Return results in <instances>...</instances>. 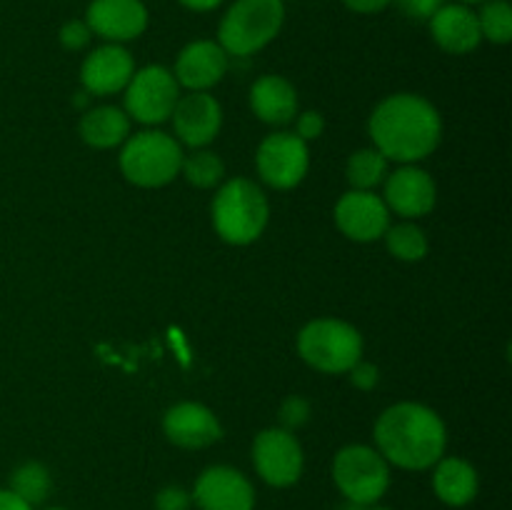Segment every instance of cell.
<instances>
[{
	"label": "cell",
	"mask_w": 512,
	"mask_h": 510,
	"mask_svg": "<svg viewBox=\"0 0 512 510\" xmlns=\"http://www.w3.org/2000/svg\"><path fill=\"white\" fill-rule=\"evenodd\" d=\"M193 495L180 485H168L155 495V510H190Z\"/></svg>",
	"instance_id": "cell-29"
},
{
	"label": "cell",
	"mask_w": 512,
	"mask_h": 510,
	"mask_svg": "<svg viewBox=\"0 0 512 510\" xmlns=\"http://www.w3.org/2000/svg\"><path fill=\"white\" fill-rule=\"evenodd\" d=\"M383 238L388 243L390 253L398 260H405V263H418V260H423L428 255V238L413 223L393 225V228L385 230Z\"/></svg>",
	"instance_id": "cell-25"
},
{
	"label": "cell",
	"mask_w": 512,
	"mask_h": 510,
	"mask_svg": "<svg viewBox=\"0 0 512 510\" xmlns=\"http://www.w3.org/2000/svg\"><path fill=\"white\" fill-rule=\"evenodd\" d=\"M173 128L175 135L190 148H203L213 143L215 135L220 133L223 125V110L218 100L208 93H190L185 98H178L173 108Z\"/></svg>",
	"instance_id": "cell-14"
},
{
	"label": "cell",
	"mask_w": 512,
	"mask_h": 510,
	"mask_svg": "<svg viewBox=\"0 0 512 510\" xmlns=\"http://www.w3.org/2000/svg\"><path fill=\"white\" fill-rule=\"evenodd\" d=\"M90 33L110 40V43H123L133 40L148 28V10L140 0H93L85 15Z\"/></svg>",
	"instance_id": "cell-13"
},
{
	"label": "cell",
	"mask_w": 512,
	"mask_h": 510,
	"mask_svg": "<svg viewBox=\"0 0 512 510\" xmlns=\"http://www.w3.org/2000/svg\"><path fill=\"white\" fill-rule=\"evenodd\" d=\"M258 173L270 188L290 190L305 178L310 165L308 145L293 133H275L260 143Z\"/></svg>",
	"instance_id": "cell-10"
},
{
	"label": "cell",
	"mask_w": 512,
	"mask_h": 510,
	"mask_svg": "<svg viewBox=\"0 0 512 510\" xmlns=\"http://www.w3.org/2000/svg\"><path fill=\"white\" fill-rule=\"evenodd\" d=\"M463 3H485V0H463Z\"/></svg>",
	"instance_id": "cell-37"
},
{
	"label": "cell",
	"mask_w": 512,
	"mask_h": 510,
	"mask_svg": "<svg viewBox=\"0 0 512 510\" xmlns=\"http://www.w3.org/2000/svg\"><path fill=\"white\" fill-rule=\"evenodd\" d=\"M433 488L445 505L463 508L478 495V473L463 458H440L435 463Z\"/></svg>",
	"instance_id": "cell-21"
},
{
	"label": "cell",
	"mask_w": 512,
	"mask_h": 510,
	"mask_svg": "<svg viewBox=\"0 0 512 510\" xmlns=\"http://www.w3.org/2000/svg\"><path fill=\"white\" fill-rule=\"evenodd\" d=\"M0 510H33V508L8 488V490H0Z\"/></svg>",
	"instance_id": "cell-35"
},
{
	"label": "cell",
	"mask_w": 512,
	"mask_h": 510,
	"mask_svg": "<svg viewBox=\"0 0 512 510\" xmlns=\"http://www.w3.org/2000/svg\"><path fill=\"white\" fill-rule=\"evenodd\" d=\"M335 223L350 240L370 243L390 228V210L373 190H350L335 205Z\"/></svg>",
	"instance_id": "cell-11"
},
{
	"label": "cell",
	"mask_w": 512,
	"mask_h": 510,
	"mask_svg": "<svg viewBox=\"0 0 512 510\" xmlns=\"http://www.w3.org/2000/svg\"><path fill=\"white\" fill-rule=\"evenodd\" d=\"M348 373H350V383L360 390H373L375 385H378V378H380L378 368H375L373 363H363V360H358V363H355Z\"/></svg>",
	"instance_id": "cell-33"
},
{
	"label": "cell",
	"mask_w": 512,
	"mask_h": 510,
	"mask_svg": "<svg viewBox=\"0 0 512 510\" xmlns=\"http://www.w3.org/2000/svg\"><path fill=\"white\" fill-rule=\"evenodd\" d=\"M90 28L85 20H68V23L60 28V43L68 50H83L90 43Z\"/></svg>",
	"instance_id": "cell-30"
},
{
	"label": "cell",
	"mask_w": 512,
	"mask_h": 510,
	"mask_svg": "<svg viewBox=\"0 0 512 510\" xmlns=\"http://www.w3.org/2000/svg\"><path fill=\"white\" fill-rule=\"evenodd\" d=\"M268 215V198L253 180H228L213 200V225L230 245H248L258 240L268 225Z\"/></svg>",
	"instance_id": "cell-3"
},
{
	"label": "cell",
	"mask_w": 512,
	"mask_h": 510,
	"mask_svg": "<svg viewBox=\"0 0 512 510\" xmlns=\"http://www.w3.org/2000/svg\"><path fill=\"white\" fill-rule=\"evenodd\" d=\"M135 73L133 55L120 45H103L85 58L80 68L85 93L90 95H113L130 83Z\"/></svg>",
	"instance_id": "cell-18"
},
{
	"label": "cell",
	"mask_w": 512,
	"mask_h": 510,
	"mask_svg": "<svg viewBox=\"0 0 512 510\" xmlns=\"http://www.w3.org/2000/svg\"><path fill=\"white\" fill-rule=\"evenodd\" d=\"M378 453L405 470H428L443 458L445 425L435 410L420 403H398L375 423Z\"/></svg>",
	"instance_id": "cell-2"
},
{
	"label": "cell",
	"mask_w": 512,
	"mask_h": 510,
	"mask_svg": "<svg viewBox=\"0 0 512 510\" xmlns=\"http://www.w3.org/2000/svg\"><path fill=\"white\" fill-rule=\"evenodd\" d=\"M225 70H228V53L213 40H195L180 50L175 80L190 93H205L223 80Z\"/></svg>",
	"instance_id": "cell-17"
},
{
	"label": "cell",
	"mask_w": 512,
	"mask_h": 510,
	"mask_svg": "<svg viewBox=\"0 0 512 510\" xmlns=\"http://www.w3.org/2000/svg\"><path fill=\"white\" fill-rule=\"evenodd\" d=\"M280 423H283V430H290L293 433L295 428L308 423L310 418V403L300 395H290L283 405H280Z\"/></svg>",
	"instance_id": "cell-28"
},
{
	"label": "cell",
	"mask_w": 512,
	"mask_h": 510,
	"mask_svg": "<svg viewBox=\"0 0 512 510\" xmlns=\"http://www.w3.org/2000/svg\"><path fill=\"white\" fill-rule=\"evenodd\" d=\"M350 10L355 13H380L383 8H388L393 0H343Z\"/></svg>",
	"instance_id": "cell-34"
},
{
	"label": "cell",
	"mask_w": 512,
	"mask_h": 510,
	"mask_svg": "<svg viewBox=\"0 0 512 510\" xmlns=\"http://www.w3.org/2000/svg\"><path fill=\"white\" fill-rule=\"evenodd\" d=\"M400 10L405 15L415 20H430L440 8L445 5V0H398Z\"/></svg>",
	"instance_id": "cell-32"
},
{
	"label": "cell",
	"mask_w": 512,
	"mask_h": 510,
	"mask_svg": "<svg viewBox=\"0 0 512 510\" xmlns=\"http://www.w3.org/2000/svg\"><path fill=\"white\" fill-rule=\"evenodd\" d=\"M298 353L320 373H348L363 355V338L345 320L320 318L300 330Z\"/></svg>",
	"instance_id": "cell-5"
},
{
	"label": "cell",
	"mask_w": 512,
	"mask_h": 510,
	"mask_svg": "<svg viewBox=\"0 0 512 510\" xmlns=\"http://www.w3.org/2000/svg\"><path fill=\"white\" fill-rule=\"evenodd\" d=\"M193 500L200 510H253V483L240 470L213 465L198 478Z\"/></svg>",
	"instance_id": "cell-12"
},
{
	"label": "cell",
	"mask_w": 512,
	"mask_h": 510,
	"mask_svg": "<svg viewBox=\"0 0 512 510\" xmlns=\"http://www.w3.org/2000/svg\"><path fill=\"white\" fill-rule=\"evenodd\" d=\"M253 463L265 483L273 488H288L303 475V448L290 430L268 428L255 438Z\"/></svg>",
	"instance_id": "cell-9"
},
{
	"label": "cell",
	"mask_w": 512,
	"mask_h": 510,
	"mask_svg": "<svg viewBox=\"0 0 512 510\" xmlns=\"http://www.w3.org/2000/svg\"><path fill=\"white\" fill-rule=\"evenodd\" d=\"M430 33L435 43L453 55H465L475 50L483 40L478 25V15L465 5H443L430 18Z\"/></svg>",
	"instance_id": "cell-19"
},
{
	"label": "cell",
	"mask_w": 512,
	"mask_h": 510,
	"mask_svg": "<svg viewBox=\"0 0 512 510\" xmlns=\"http://www.w3.org/2000/svg\"><path fill=\"white\" fill-rule=\"evenodd\" d=\"M283 20V0H235L220 23L218 45L228 55H253L280 33Z\"/></svg>",
	"instance_id": "cell-4"
},
{
	"label": "cell",
	"mask_w": 512,
	"mask_h": 510,
	"mask_svg": "<svg viewBox=\"0 0 512 510\" xmlns=\"http://www.w3.org/2000/svg\"><path fill=\"white\" fill-rule=\"evenodd\" d=\"M388 175V158L375 148L358 150L348 160V180L353 190H373Z\"/></svg>",
	"instance_id": "cell-24"
},
{
	"label": "cell",
	"mask_w": 512,
	"mask_h": 510,
	"mask_svg": "<svg viewBox=\"0 0 512 510\" xmlns=\"http://www.w3.org/2000/svg\"><path fill=\"white\" fill-rule=\"evenodd\" d=\"M368 130L378 153L408 165L428 158L443 138V123L435 105L413 93L390 95L378 103Z\"/></svg>",
	"instance_id": "cell-1"
},
{
	"label": "cell",
	"mask_w": 512,
	"mask_h": 510,
	"mask_svg": "<svg viewBox=\"0 0 512 510\" xmlns=\"http://www.w3.org/2000/svg\"><path fill=\"white\" fill-rule=\"evenodd\" d=\"M53 488V480H50L48 468L43 463H23L20 468L13 470L10 475V490H13L18 498H23L25 503L33 508V505L45 503V498L50 495Z\"/></svg>",
	"instance_id": "cell-23"
},
{
	"label": "cell",
	"mask_w": 512,
	"mask_h": 510,
	"mask_svg": "<svg viewBox=\"0 0 512 510\" xmlns=\"http://www.w3.org/2000/svg\"><path fill=\"white\" fill-rule=\"evenodd\" d=\"M80 135L90 148L108 150L128 140L130 118L120 108L113 105H100V108L88 110L80 120Z\"/></svg>",
	"instance_id": "cell-22"
},
{
	"label": "cell",
	"mask_w": 512,
	"mask_h": 510,
	"mask_svg": "<svg viewBox=\"0 0 512 510\" xmlns=\"http://www.w3.org/2000/svg\"><path fill=\"white\" fill-rule=\"evenodd\" d=\"M435 198L438 190L433 178L415 165H405L385 180V205L403 218L428 215L435 208Z\"/></svg>",
	"instance_id": "cell-16"
},
{
	"label": "cell",
	"mask_w": 512,
	"mask_h": 510,
	"mask_svg": "<svg viewBox=\"0 0 512 510\" xmlns=\"http://www.w3.org/2000/svg\"><path fill=\"white\" fill-rule=\"evenodd\" d=\"M175 103H178V80L163 65H148L138 70L125 85V113L143 125L165 123L173 115Z\"/></svg>",
	"instance_id": "cell-8"
},
{
	"label": "cell",
	"mask_w": 512,
	"mask_h": 510,
	"mask_svg": "<svg viewBox=\"0 0 512 510\" xmlns=\"http://www.w3.org/2000/svg\"><path fill=\"white\" fill-rule=\"evenodd\" d=\"M180 170H183L185 180H188L190 185H195V188H213V185H218L225 175L223 160L213 153H205V150L183 158Z\"/></svg>",
	"instance_id": "cell-27"
},
{
	"label": "cell",
	"mask_w": 512,
	"mask_h": 510,
	"mask_svg": "<svg viewBox=\"0 0 512 510\" xmlns=\"http://www.w3.org/2000/svg\"><path fill=\"white\" fill-rule=\"evenodd\" d=\"M333 480L348 503L368 508L388 493V460L368 445H348L335 455Z\"/></svg>",
	"instance_id": "cell-7"
},
{
	"label": "cell",
	"mask_w": 512,
	"mask_h": 510,
	"mask_svg": "<svg viewBox=\"0 0 512 510\" xmlns=\"http://www.w3.org/2000/svg\"><path fill=\"white\" fill-rule=\"evenodd\" d=\"M163 430L168 440L178 448L200 450L218 443L223 425L210 408L200 403H178L165 413Z\"/></svg>",
	"instance_id": "cell-15"
},
{
	"label": "cell",
	"mask_w": 512,
	"mask_h": 510,
	"mask_svg": "<svg viewBox=\"0 0 512 510\" xmlns=\"http://www.w3.org/2000/svg\"><path fill=\"white\" fill-rule=\"evenodd\" d=\"M48 510H63V508H48Z\"/></svg>",
	"instance_id": "cell-39"
},
{
	"label": "cell",
	"mask_w": 512,
	"mask_h": 510,
	"mask_svg": "<svg viewBox=\"0 0 512 510\" xmlns=\"http://www.w3.org/2000/svg\"><path fill=\"white\" fill-rule=\"evenodd\" d=\"M370 510H388V508H370Z\"/></svg>",
	"instance_id": "cell-38"
},
{
	"label": "cell",
	"mask_w": 512,
	"mask_h": 510,
	"mask_svg": "<svg viewBox=\"0 0 512 510\" xmlns=\"http://www.w3.org/2000/svg\"><path fill=\"white\" fill-rule=\"evenodd\" d=\"M180 3H183L185 8H190V10H198V13H205V10H213V8H218V5L223 3V0H180Z\"/></svg>",
	"instance_id": "cell-36"
},
{
	"label": "cell",
	"mask_w": 512,
	"mask_h": 510,
	"mask_svg": "<svg viewBox=\"0 0 512 510\" xmlns=\"http://www.w3.org/2000/svg\"><path fill=\"white\" fill-rule=\"evenodd\" d=\"M183 165V150L178 140L160 130H145L133 135L120 153V170L130 183L140 188L168 185Z\"/></svg>",
	"instance_id": "cell-6"
},
{
	"label": "cell",
	"mask_w": 512,
	"mask_h": 510,
	"mask_svg": "<svg viewBox=\"0 0 512 510\" xmlns=\"http://www.w3.org/2000/svg\"><path fill=\"white\" fill-rule=\"evenodd\" d=\"M480 35L493 43H510L512 40V8L508 0H485L478 15Z\"/></svg>",
	"instance_id": "cell-26"
},
{
	"label": "cell",
	"mask_w": 512,
	"mask_h": 510,
	"mask_svg": "<svg viewBox=\"0 0 512 510\" xmlns=\"http://www.w3.org/2000/svg\"><path fill=\"white\" fill-rule=\"evenodd\" d=\"M250 108L263 123L285 125L298 115V93L280 75H263L250 88Z\"/></svg>",
	"instance_id": "cell-20"
},
{
	"label": "cell",
	"mask_w": 512,
	"mask_h": 510,
	"mask_svg": "<svg viewBox=\"0 0 512 510\" xmlns=\"http://www.w3.org/2000/svg\"><path fill=\"white\" fill-rule=\"evenodd\" d=\"M323 130H325V120H323V115L315 113V110L303 113L298 118V123H295V135H298L300 140H305V143H308V140L320 138V135H323Z\"/></svg>",
	"instance_id": "cell-31"
}]
</instances>
